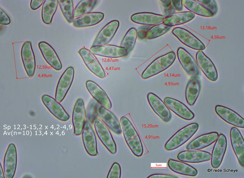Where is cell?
I'll list each match as a JSON object with an SVG mask.
<instances>
[{"mask_svg":"<svg viewBox=\"0 0 244 178\" xmlns=\"http://www.w3.org/2000/svg\"><path fill=\"white\" fill-rule=\"evenodd\" d=\"M74 70L72 66L68 67L60 77L58 83L56 91L55 99L59 102L64 99L73 83Z\"/></svg>","mask_w":244,"mask_h":178,"instance_id":"cell-5","label":"cell"},{"mask_svg":"<svg viewBox=\"0 0 244 178\" xmlns=\"http://www.w3.org/2000/svg\"><path fill=\"white\" fill-rule=\"evenodd\" d=\"M150 27L147 26L140 27L137 30V37L141 40L146 39L147 31Z\"/></svg>","mask_w":244,"mask_h":178,"instance_id":"cell-42","label":"cell"},{"mask_svg":"<svg viewBox=\"0 0 244 178\" xmlns=\"http://www.w3.org/2000/svg\"><path fill=\"white\" fill-rule=\"evenodd\" d=\"M197 1L201 4L204 7L214 16L217 11V7L214 0H197Z\"/></svg>","mask_w":244,"mask_h":178,"instance_id":"cell-39","label":"cell"},{"mask_svg":"<svg viewBox=\"0 0 244 178\" xmlns=\"http://www.w3.org/2000/svg\"><path fill=\"white\" fill-rule=\"evenodd\" d=\"M43 0H31L30 2V7L33 10H35L39 8L43 3Z\"/></svg>","mask_w":244,"mask_h":178,"instance_id":"cell-45","label":"cell"},{"mask_svg":"<svg viewBox=\"0 0 244 178\" xmlns=\"http://www.w3.org/2000/svg\"><path fill=\"white\" fill-rule=\"evenodd\" d=\"M42 101L49 112L59 120L67 121L70 118L60 102L51 96L45 94L41 97Z\"/></svg>","mask_w":244,"mask_h":178,"instance_id":"cell-18","label":"cell"},{"mask_svg":"<svg viewBox=\"0 0 244 178\" xmlns=\"http://www.w3.org/2000/svg\"><path fill=\"white\" fill-rule=\"evenodd\" d=\"M227 144L225 136L220 134L215 141L211 155V163L213 168H218L221 164L227 149Z\"/></svg>","mask_w":244,"mask_h":178,"instance_id":"cell-16","label":"cell"},{"mask_svg":"<svg viewBox=\"0 0 244 178\" xmlns=\"http://www.w3.org/2000/svg\"><path fill=\"white\" fill-rule=\"evenodd\" d=\"M120 120L127 144L135 156H141L143 153V148L137 132L130 120L125 116L121 117Z\"/></svg>","mask_w":244,"mask_h":178,"instance_id":"cell-1","label":"cell"},{"mask_svg":"<svg viewBox=\"0 0 244 178\" xmlns=\"http://www.w3.org/2000/svg\"><path fill=\"white\" fill-rule=\"evenodd\" d=\"M211 154L202 150H187L179 153L177 158L180 161L191 163H197L210 160Z\"/></svg>","mask_w":244,"mask_h":178,"instance_id":"cell-23","label":"cell"},{"mask_svg":"<svg viewBox=\"0 0 244 178\" xmlns=\"http://www.w3.org/2000/svg\"><path fill=\"white\" fill-rule=\"evenodd\" d=\"M98 116L112 130L117 134L122 133L120 122L111 112L101 105L98 110Z\"/></svg>","mask_w":244,"mask_h":178,"instance_id":"cell-24","label":"cell"},{"mask_svg":"<svg viewBox=\"0 0 244 178\" xmlns=\"http://www.w3.org/2000/svg\"><path fill=\"white\" fill-rule=\"evenodd\" d=\"M184 6L194 14L204 17H211L212 14L201 4L194 0H183Z\"/></svg>","mask_w":244,"mask_h":178,"instance_id":"cell-33","label":"cell"},{"mask_svg":"<svg viewBox=\"0 0 244 178\" xmlns=\"http://www.w3.org/2000/svg\"><path fill=\"white\" fill-rule=\"evenodd\" d=\"M167 165L171 170L179 174L195 176L198 174L196 169L181 161L170 158L168 161Z\"/></svg>","mask_w":244,"mask_h":178,"instance_id":"cell-30","label":"cell"},{"mask_svg":"<svg viewBox=\"0 0 244 178\" xmlns=\"http://www.w3.org/2000/svg\"><path fill=\"white\" fill-rule=\"evenodd\" d=\"M78 53L88 68L93 73L102 78L106 76L105 71L100 62L90 50L83 48L78 51Z\"/></svg>","mask_w":244,"mask_h":178,"instance_id":"cell-8","label":"cell"},{"mask_svg":"<svg viewBox=\"0 0 244 178\" xmlns=\"http://www.w3.org/2000/svg\"><path fill=\"white\" fill-rule=\"evenodd\" d=\"M148 102L154 112L164 122L170 121L172 114L165 103L158 96L152 92L147 95Z\"/></svg>","mask_w":244,"mask_h":178,"instance_id":"cell-13","label":"cell"},{"mask_svg":"<svg viewBox=\"0 0 244 178\" xmlns=\"http://www.w3.org/2000/svg\"><path fill=\"white\" fill-rule=\"evenodd\" d=\"M164 7V14L166 17L170 16L174 13L176 11L171 0H161Z\"/></svg>","mask_w":244,"mask_h":178,"instance_id":"cell-41","label":"cell"},{"mask_svg":"<svg viewBox=\"0 0 244 178\" xmlns=\"http://www.w3.org/2000/svg\"><path fill=\"white\" fill-rule=\"evenodd\" d=\"M101 105L95 100L92 98L88 102L86 110V117L91 123H93L98 116V110Z\"/></svg>","mask_w":244,"mask_h":178,"instance_id":"cell-38","label":"cell"},{"mask_svg":"<svg viewBox=\"0 0 244 178\" xmlns=\"http://www.w3.org/2000/svg\"><path fill=\"white\" fill-rule=\"evenodd\" d=\"M11 20L10 17L1 8H0V23L1 24L7 25L10 23Z\"/></svg>","mask_w":244,"mask_h":178,"instance_id":"cell-43","label":"cell"},{"mask_svg":"<svg viewBox=\"0 0 244 178\" xmlns=\"http://www.w3.org/2000/svg\"><path fill=\"white\" fill-rule=\"evenodd\" d=\"M86 110L84 100L79 98L77 100L74 108L72 120L74 133L76 135L81 134L86 121Z\"/></svg>","mask_w":244,"mask_h":178,"instance_id":"cell-7","label":"cell"},{"mask_svg":"<svg viewBox=\"0 0 244 178\" xmlns=\"http://www.w3.org/2000/svg\"><path fill=\"white\" fill-rule=\"evenodd\" d=\"M90 50L95 55L107 58H118L127 55L124 48L114 45L92 46Z\"/></svg>","mask_w":244,"mask_h":178,"instance_id":"cell-17","label":"cell"},{"mask_svg":"<svg viewBox=\"0 0 244 178\" xmlns=\"http://www.w3.org/2000/svg\"><path fill=\"white\" fill-rule=\"evenodd\" d=\"M119 21L113 20L107 23L98 33L92 46L106 45L112 39L119 27Z\"/></svg>","mask_w":244,"mask_h":178,"instance_id":"cell-12","label":"cell"},{"mask_svg":"<svg viewBox=\"0 0 244 178\" xmlns=\"http://www.w3.org/2000/svg\"><path fill=\"white\" fill-rule=\"evenodd\" d=\"M165 17L162 15L149 12L135 13L131 17V21L146 26H154L163 22Z\"/></svg>","mask_w":244,"mask_h":178,"instance_id":"cell-27","label":"cell"},{"mask_svg":"<svg viewBox=\"0 0 244 178\" xmlns=\"http://www.w3.org/2000/svg\"><path fill=\"white\" fill-rule=\"evenodd\" d=\"M84 145L87 153L95 156L98 154L96 137L91 123L87 119L85 122L82 133Z\"/></svg>","mask_w":244,"mask_h":178,"instance_id":"cell-11","label":"cell"},{"mask_svg":"<svg viewBox=\"0 0 244 178\" xmlns=\"http://www.w3.org/2000/svg\"><path fill=\"white\" fill-rule=\"evenodd\" d=\"M177 55L180 63L186 72L193 77H198L199 74V69L191 55L184 48L179 47Z\"/></svg>","mask_w":244,"mask_h":178,"instance_id":"cell-10","label":"cell"},{"mask_svg":"<svg viewBox=\"0 0 244 178\" xmlns=\"http://www.w3.org/2000/svg\"><path fill=\"white\" fill-rule=\"evenodd\" d=\"M195 16V14L190 11L178 12L165 17L163 23L171 27L187 23L193 19Z\"/></svg>","mask_w":244,"mask_h":178,"instance_id":"cell-31","label":"cell"},{"mask_svg":"<svg viewBox=\"0 0 244 178\" xmlns=\"http://www.w3.org/2000/svg\"><path fill=\"white\" fill-rule=\"evenodd\" d=\"M121 175V168L119 164L114 162L108 174L107 178H120Z\"/></svg>","mask_w":244,"mask_h":178,"instance_id":"cell-40","label":"cell"},{"mask_svg":"<svg viewBox=\"0 0 244 178\" xmlns=\"http://www.w3.org/2000/svg\"><path fill=\"white\" fill-rule=\"evenodd\" d=\"M93 123L98 137L103 144L111 153H116V144L107 126L98 118L95 120Z\"/></svg>","mask_w":244,"mask_h":178,"instance_id":"cell-4","label":"cell"},{"mask_svg":"<svg viewBox=\"0 0 244 178\" xmlns=\"http://www.w3.org/2000/svg\"><path fill=\"white\" fill-rule=\"evenodd\" d=\"M182 1V0H172V4L176 10L180 11L183 8Z\"/></svg>","mask_w":244,"mask_h":178,"instance_id":"cell-46","label":"cell"},{"mask_svg":"<svg viewBox=\"0 0 244 178\" xmlns=\"http://www.w3.org/2000/svg\"><path fill=\"white\" fill-rule=\"evenodd\" d=\"M137 37V30L134 27L129 29L124 36L120 46L126 49L127 55L133 48Z\"/></svg>","mask_w":244,"mask_h":178,"instance_id":"cell-35","label":"cell"},{"mask_svg":"<svg viewBox=\"0 0 244 178\" xmlns=\"http://www.w3.org/2000/svg\"><path fill=\"white\" fill-rule=\"evenodd\" d=\"M97 2L96 0L80 1L74 9V17H78L90 13L96 5Z\"/></svg>","mask_w":244,"mask_h":178,"instance_id":"cell-34","label":"cell"},{"mask_svg":"<svg viewBox=\"0 0 244 178\" xmlns=\"http://www.w3.org/2000/svg\"><path fill=\"white\" fill-rule=\"evenodd\" d=\"M104 16V13L100 12H90L75 19L73 25L78 27L94 26L101 21Z\"/></svg>","mask_w":244,"mask_h":178,"instance_id":"cell-29","label":"cell"},{"mask_svg":"<svg viewBox=\"0 0 244 178\" xmlns=\"http://www.w3.org/2000/svg\"><path fill=\"white\" fill-rule=\"evenodd\" d=\"M199 125L194 123L182 127L175 133L166 143L164 148L167 151L174 150L186 143L195 134Z\"/></svg>","mask_w":244,"mask_h":178,"instance_id":"cell-3","label":"cell"},{"mask_svg":"<svg viewBox=\"0 0 244 178\" xmlns=\"http://www.w3.org/2000/svg\"><path fill=\"white\" fill-rule=\"evenodd\" d=\"M172 34L183 44L193 49L199 51L205 49L203 43L187 30L180 27L174 28Z\"/></svg>","mask_w":244,"mask_h":178,"instance_id":"cell-6","label":"cell"},{"mask_svg":"<svg viewBox=\"0 0 244 178\" xmlns=\"http://www.w3.org/2000/svg\"><path fill=\"white\" fill-rule=\"evenodd\" d=\"M217 114L228 123L236 127L243 128L244 119L236 112L224 106L217 105L215 107Z\"/></svg>","mask_w":244,"mask_h":178,"instance_id":"cell-15","label":"cell"},{"mask_svg":"<svg viewBox=\"0 0 244 178\" xmlns=\"http://www.w3.org/2000/svg\"><path fill=\"white\" fill-rule=\"evenodd\" d=\"M21 55L27 75L30 77H32L35 70L36 61L31 41H27L24 42L21 48Z\"/></svg>","mask_w":244,"mask_h":178,"instance_id":"cell-14","label":"cell"},{"mask_svg":"<svg viewBox=\"0 0 244 178\" xmlns=\"http://www.w3.org/2000/svg\"><path fill=\"white\" fill-rule=\"evenodd\" d=\"M176 58L175 53L170 51L155 59L143 71L141 76L143 79H146L164 71L175 61Z\"/></svg>","mask_w":244,"mask_h":178,"instance_id":"cell-2","label":"cell"},{"mask_svg":"<svg viewBox=\"0 0 244 178\" xmlns=\"http://www.w3.org/2000/svg\"><path fill=\"white\" fill-rule=\"evenodd\" d=\"M171 27L163 23L155 25L148 30L146 39H151L159 37L167 32Z\"/></svg>","mask_w":244,"mask_h":178,"instance_id":"cell-37","label":"cell"},{"mask_svg":"<svg viewBox=\"0 0 244 178\" xmlns=\"http://www.w3.org/2000/svg\"><path fill=\"white\" fill-rule=\"evenodd\" d=\"M201 85L198 77H193L188 82L185 88V98L188 104L193 106L199 94Z\"/></svg>","mask_w":244,"mask_h":178,"instance_id":"cell-28","label":"cell"},{"mask_svg":"<svg viewBox=\"0 0 244 178\" xmlns=\"http://www.w3.org/2000/svg\"><path fill=\"white\" fill-rule=\"evenodd\" d=\"M178 176L173 175L156 173L152 174L147 177V178H178Z\"/></svg>","mask_w":244,"mask_h":178,"instance_id":"cell-44","label":"cell"},{"mask_svg":"<svg viewBox=\"0 0 244 178\" xmlns=\"http://www.w3.org/2000/svg\"><path fill=\"white\" fill-rule=\"evenodd\" d=\"M86 87L92 97L106 108L111 109L112 104L105 91L97 83L91 80L86 82Z\"/></svg>","mask_w":244,"mask_h":178,"instance_id":"cell-21","label":"cell"},{"mask_svg":"<svg viewBox=\"0 0 244 178\" xmlns=\"http://www.w3.org/2000/svg\"><path fill=\"white\" fill-rule=\"evenodd\" d=\"M17 163V153L14 144H10L5 155L4 170L6 178H13L14 175Z\"/></svg>","mask_w":244,"mask_h":178,"instance_id":"cell-25","label":"cell"},{"mask_svg":"<svg viewBox=\"0 0 244 178\" xmlns=\"http://www.w3.org/2000/svg\"><path fill=\"white\" fill-rule=\"evenodd\" d=\"M60 9L67 21L71 23L74 20V9L72 0H58Z\"/></svg>","mask_w":244,"mask_h":178,"instance_id":"cell-36","label":"cell"},{"mask_svg":"<svg viewBox=\"0 0 244 178\" xmlns=\"http://www.w3.org/2000/svg\"><path fill=\"white\" fill-rule=\"evenodd\" d=\"M219 134L212 132L201 135L191 141L186 146L187 150H200L206 148L214 143Z\"/></svg>","mask_w":244,"mask_h":178,"instance_id":"cell-26","label":"cell"},{"mask_svg":"<svg viewBox=\"0 0 244 178\" xmlns=\"http://www.w3.org/2000/svg\"><path fill=\"white\" fill-rule=\"evenodd\" d=\"M163 101L170 110L181 118L190 120L194 117V113L180 101L169 97L165 98Z\"/></svg>","mask_w":244,"mask_h":178,"instance_id":"cell-19","label":"cell"},{"mask_svg":"<svg viewBox=\"0 0 244 178\" xmlns=\"http://www.w3.org/2000/svg\"><path fill=\"white\" fill-rule=\"evenodd\" d=\"M231 146L240 165L244 166V143L243 137L239 130L232 127L230 130Z\"/></svg>","mask_w":244,"mask_h":178,"instance_id":"cell-20","label":"cell"},{"mask_svg":"<svg viewBox=\"0 0 244 178\" xmlns=\"http://www.w3.org/2000/svg\"><path fill=\"white\" fill-rule=\"evenodd\" d=\"M196 62L202 72L210 80L215 81L218 77L217 71L213 62L202 51L196 54Z\"/></svg>","mask_w":244,"mask_h":178,"instance_id":"cell-9","label":"cell"},{"mask_svg":"<svg viewBox=\"0 0 244 178\" xmlns=\"http://www.w3.org/2000/svg\"><path fill=\"white\" fill-rule=\"evenodd\" d=\"M39 48L45 60L55 70H60L62 64L57 53L53 47L47 42L42 41L38 44Z\"/></svg>","mask_w":244,"mask_h":178,"instance_id":"cell-22","label":"cell"},{"mask_svg":"<svg viewBox=\"0 0 244 178\" xmlns=\"http://www.w3.org/2000/svg\"><path fill=\"white\" fill-rule=\"evenodd\" d=\"M57 0H45L43 4L41 10V18L43 22L50 24L57 9Z\"/></svg>","mask_w":244,"mask_h":178,"instance_id":"cell-32","label":"cell"}]
</instances>
